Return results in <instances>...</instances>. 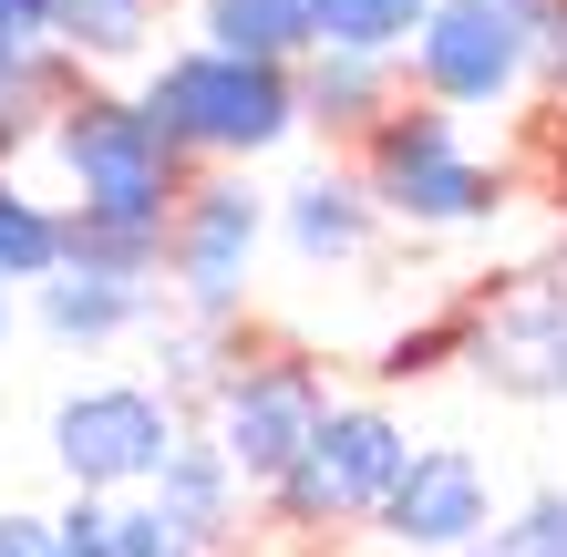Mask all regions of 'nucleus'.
I'll return each instance as SVG.
<instances>
[{
	"mask_svg": "<svg viewBox=\"0 0 567 557\" xmlns=\"http://www.w3.org/2000/svg\"><path fill=\"white\" fill-rule=\"evenodd\" d=\"M31 155H42L62 217H104V227H165L176 196L196 186V166L165 145V124L145 114V93L93 83V73L52 104V124H42Z\"/></svg>",
	"mask_w": 567,
	"mask_h": 557,
	"instance_id": "nucleus-1",
	"label": "nucleus"
},
{
	"mask_svg": "<svg viewBox=\"0 0 567 557\" xmlns=\"http://www.w3.org/2000/svg\"><path fill=\"white\" fill-rule=\"evenodd\" d=\"M145 114L165 124V145L186 166H258L289 135H310L299 114V62H258V52H217V42H165L145 62Z\"/></svg>",
	"mask_w": 567,
	"mask_h": 557,
	"instance_id": "nucleus-2",
	"label": "nucleus"
},
{
	"mask_svg": "<svg viewBox=\"0 0 567 557\" xmlns=\"http://www.w3.org/2000/svg\"><path fill=\"white\" fill-rule=\"evenodd\" d=\"M351 176L382 207V227H413V238L495 227V217H506V196H516V176L495 166V155L464 145V114L423 104V93H403V104L351 145Z\"/></svg>",
	"mask_w": 567,
	"mask_h": 557,
	"instance_id": "nucleus-3",
	"label": "nucleus"
},
{
	"mask_svg": "<svg viewBox=\"0 0 567 557\" xmlns=\"http://www.w3.org/2000/svg\"><path fill=\"white\" fill-rule=\"evenodd\" d=\"M403 454H413V423L392 413L382 392H341V403L320 413V434L299 444V465H289L258 506H269V527L299 537V547L351 537V527H372V506L392 496Z\"/></svg>",
	"mask_w": 567,
	"mask_h": 557,
	"instance_id": "nucleus-4",
	"label": "nucleus"
},
{
	"mask_svg": "<svg viewBox=\"0 0 567 557\" xmlns=\"http://www.w3.org/2000/svg\"><path fill=\"white\" fill-rule=\"evenodd\" d=\"M258 258H269V196L248 186V166H196L165 227V310L186 320H248Z\"/></svg>",
	"mask_w": 567,
	"mask_h": 557,
	"instance_id": "nucleus-5",
	"label": "nucleus"
},
{
	"mask_svg": "<svg viewBox=\"0 0 567 557\" xmlns=\"http://www.w3.org/2000/svg\"><path fill=\"white\" fill-rule=\"evenodd\" d=\"M186 413L176 392L145 382V372H104V382H73L52 403V465L73 496H145L165 475V454H176Z\"/></svg>",
	"mask_w": 567,
	"mask_h": 557,
	"instance_id": "nucleus-6",
	"label": "nucleus"
},
{
	"mask_svg": "<svg viewBox=\"0 0 567 557\" xmlns=\"http://www.w3.org/2000/svg\"><path fill=\"white\" fill-rule=\"evenodd\" d=\"M341 403L330 392V362L320 351H299V341H269V351H238L227 362V382L207 392V434L227 444V465L248 475V496H269V485L299 465V444L320 434V413Z\"/></svg>",
	"mask_w": 567,
	"mask_h": 557,
	"instance_id": "nucleus-7",
	"label": "nucleus"
},
{
	"mask_svg": "<svg viewBox=\"0 0 567 557\" xmlns=\"http://www.w3.org/2000/svg\"><path fill=\"white\" fill-rule=\"evenodd\" d=\"M403 93L444 114H506L537 93V21H516L506 0H433L423 31L403 42Z\"/></svg>",
	"mask_w": 567,
	"mask_h": 557,
	"instance_id": "nucleus-8",
	"label": "nucleus"
},
{
	"mask_svg": "<svg viewBox=\"0 0 567 557\" xmlns=\"http://www.w3.org/2000/svg\"><path fill=\"white\" fill-rule=\"evenodd\" d=\"M464 362H475L485 392H506V403H567V279L557 269H516L475 289V341H464Z\"/></svg>",
	"mask_w": 567,
	"mask_h": 557,
	"instance_id": "nucleus-9",
	"label": "nucleus"
},
{
	"mask_svg": "<svg viewBox=\"0 0 567 557\" xmlns=\"http://www.w3.org/2000/svg\"><path fill=\"white\" fill-rule=\"evenodd\" d=\"M495 516H506V506H495V475H485L475 444H413L361 537H382L392 557H464Z\"/></svg>",
	"mask_w": 567,
	"mask_h": 557,
	"instance_id": "nucleus-10",
	"label": "nucleus"
},
{
	"mask_svg": "<svg viewBox=\"0 0 567 557\" xmlns=\"http://www.w3.org/2000/svg\"><path fill=\"white\" fill-rule=\"evenodd\" d=\"M155 527H165V557H227L248 527V475L227 465V444L207 434V423H186L176 454H165V475L145 485Z\"/></svg>",
	"mask_w": 567,
	"mask_h": 557,
	"instance_id": "nucleus-11",
	"label": "nucleus"
},
{
	"mask_svg": "<svg viewBox=\"0 0 567 557\" xmlns=\"http://www.w3.org/2000/svg\"><path fill=\"white\" fill-rule=\"evenodd\" d=\"M21 320H31L52 351H114V341H145L155 320H165V279H114V269L62 258L52 279L21 289Z\"/></svg>",
	"mask_w": 567,
	"mask_h": 557,
	"instance_id": "nucleus-12",
	"label": "nucleus"
},
{
	"mask_svg": "<svg viewBox=\"0 0 567 557\" xmlns=\"http://www.w3.org/2000/svg\"><path fill=\"white\" fill-rule=\"evenodd\" d=\"M269 238L289 248V269H361V258L382 248V207L361 196L351 166H310V176H289L269 196Z\"/></svg>",
	"mask_w": 567,
	"mask_h": 557,
	"instance_id": "nucleus-13",
	"label": "nucleus"
},
{
	"mask_svg": "<svg viewBox=\"0 0 567 557\" xmlns=\"http://www.w3.org/2000/svg\"><path fill=\"white\" fill-rule=\"evenodd\" d=\"M392 104H403V62L392 52H310L299 62V114L330 145H361Z\"/></svg>",
	"mask_w": 567,
	"mask_h": 557,
	"instance_id": "nucleus-14",
	"label": "nucleus"
},
{
	"mask_svg": "<svg viewBox=\"0 0 567 557\" xmlns=\"http://www.w3.org/2000/svg\"><path fill=\"white\" fill-rule=\"evenodd\" d=\"M52 52H73L93 83L155 62V0H52Z\"/></svg>",
	"mask_w": 567,
	"mask_h": 557,
	"instance_id": "nucleus-15",
	"label": "nucleus"
},
{
	"mask_svg": "<svg viewBox=\"0 0 567 557\" xmlns=\"http://www.w3.org/2000/svg\"><path fill=\"white\" fill-rule=\"evenodd\" d=\"M145 341H155V372H145V382L176 392V413H186V423L207 413V392H217V382H227V362L248 351V341H238V320H186V310H165Z\"/></svg>",
	"mask_w": 567,
	"mask_h": 557,
	"instance_id": "nucleus-16",
	"label": "nucleus"
},
{
	"mask_svg": "<svg viewBox=\"0 0 567 557\" xmlns=\"http://www.w3.org/2000/svg\"><path fill=\"white\" fill-rule=\"evenodd\" d=\"M196 42L258 52V62H310V0H196Z\"/></svg>",
	"mask_w": 567,
	"mask_h": 557,
	"instance_id": "nucleus-17",
	"label": "nucleus"
},
{
	"mask_svg": "<svg viewBox=\"0 0 567 557\" xmlns=\"http://www.w3.org/2000/svg\"><path fill=\"white\" fill-rule=\"evenodd\" d=\"M52 269H62V196L31 186L21 166H0V279L31 289V279H52Z\"/></svg>",
	"mask_w": 567,
	"mask_h": 557,
	"instance_id": "nucleus-18",
	"label": "nucleus"
},
{
	"mask_svg": "<svg viewBox=\"0 0 567 557\" xmlns=\"http://www.w3.org/2000/svg\"><path fill=\"white\" fill-rule=\"evenodd\" d=\"M62 557H165V527L145 496H62Z\"/></svg>",
	"mask_w": 567,
	"mask_h": 557,
	"instance_id": "nucleus-19",
	"label": "nucleus"
},
{
	"mask_svg": "<svg viewBox=\"0 0 567 557\" xmlns=\"http://www.w3.org/2000/svg\"><path fill=\"white\" fill-rule=\"evenodd\" d=\"M423 11H433V0H310V42L320 52H392V62H403Z\"/></svg>",
	"mask_w": 567,
	"mask_h": 557,
	"instance_id": "nucleus-20",
	"label": "nucleus"
},
{
	"mask_svg": "<svg viewBox=\"0 0 567 557\" xmlns=\"http://www.w3.org/2000/svg\"><path fill=\"white\" fill-rule=\"evenodd\" d=\"M464 341H475V300H444V310H423V320H403V331L382 341V382H433L444 362H464Z\"/></svg>",
	"mask_w": 567,
	"mask_h": 557,
	"instance_id": "nucleus-21",
	"label": "nucleus"
},
{
	"mask_svg": "<svg viewBox=\"0 0 567 557\" xmlns=\"http://www.w3.org/2000/svg\"><path fill=\"white\" fill-rule=\"evenodd\" d=\"M464 557H567V485H526Z\"/></svg>",
	"mask_w": 567,
	"mask_h": 557,
	"instance_id": "nucleus-22",
	"label": "nucleus"
},
{
	"mask_svg": "<svg viewBox=\"0 0 567 557\" xmlns=\"http://www.w3.org/2000/svg\"><path fill=\"white\" fill-rule=\"evenodd\" d=\"M52 52V0H0V83H21Z\"/></svg>",
	"mask_w": 567,
	"mask_h": 557,
	"instance_id": "nucleus-23",
	"label": "nucleus"
},
{
	"mask_svg": "<svg viewBox=\"0 0 567 557\" xmlns=\"http://www.w3.org/2000/svg\"><path fill=\"white\" fill-rule=\"evenodd\" d=\"M0 557H62V527L42 506H0Z\"/></svg>",
	"mask_w": 567,
	"mask_h": 557,
	"instance_id": "nucleus-24",
	"label": "nucleus"
},
{
	"mask_svg": "<svg viewBox=\"0 0 567 557\" xmlns=\"http://www.w3.org/2000/svg\"><path fill=\"white\" fill-rule=\"evenodd\" d=\"M11 341H21V289L0 279V351H11Z\"/></svg>",
	"mask_w": 567,
	"mask_h": 557,
	"instance_id": "nucleus-25",
	"label": "nucleus"
}]
</instances>
